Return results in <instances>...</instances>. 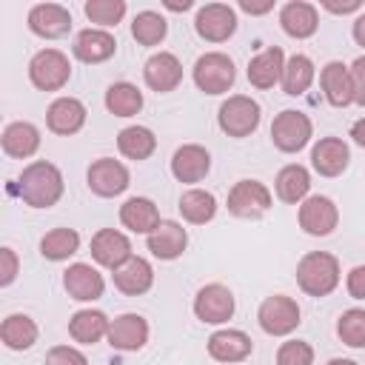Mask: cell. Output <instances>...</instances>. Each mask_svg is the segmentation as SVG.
I'll use <instances>...</instances> for the list:
<instances>
[{
    "label": "cell",
    "mask_w": 365,
    "mask_h": 365,
    "mask_svg": "<svg viewBox=\"0 0 365 365\" xmlns=\"http://www.w3.org/2000/svg\"><path fill=\"white\" fill-rule=\"evenodd\" d=\"M63 191H66L63 171L54 163H48V160L29 163L20 171V177H17V194L31 208H51V205H57Z\"/></svg>",
    "instance_id": "6da1fadb"
},
{
    "label": "cell",
    "mask_w": 365,
    "mask_h": 365,
    "mask_svg": "<svg viewBox=\"0 0 365 365\" xmlns=\"http://www.w3.org/2000/svg\"><path fill=\"white\" fill-rule=\"evenodd\" d=\"M297 285L308 297H328L339 285V259L328 251H308L297 262Z\"/></svg>",
    "instance_id": "7a4b0ae2"
},
{
    "label": "cell",
    "mask_w": 365,
    "mask_h": 365,
    "mask_svg": "<svg viewBox=\"0 0 365 365\" xmlns=\"http://www.w3.org/2000/svg\"><path fill=\"white\" fill-rule=\"evenodd\" d=\"M191 77H194V86L202 94H225L237 80V68H234V60L228 54L205 51V54L197 57Z\"/></svg>",
    "instance_id": "3957f363"
},
{
    "label": "cell",
    "mask_w": 365,
    "mask_h": 365,
    "mask_svg": "<svg viewBox=\"0 0 365 365\" xmlns=\"http://www.w3.org/2000/svg\"><path fill=\"white\" fill-rule=\"evenodd\" d=\"M259 120H262V108L254 97L248 94H231L220 111H217V123L220 128L228 134V137H248L259 128Z\"/></svg>",
    "instance_id": "277c9868"
},
{
    "label": "cell",
    "mask_w": 365,
    "mask_h": 365,
    "mask_svg": "<svg viewBox=\"0 0 365 365\" xmlns=\"http://www.w3.org/2000/svg\"><path fill=\"white\" fill-rule=\"evenodd\" d=\"M71 77V63L60 48H40L29 60V80L40 91H60Z\"/></svg>",
    "instance_id": "5b68a950"
},
{
    "label": "cell",
    "mask_w": 365,
    "mask_h": 365,
    "mask_svg": "<svg viewBox=\"0 0 365 365\" xmlns=\"http://www.w3.org/2000/svg\"><path fill=\"white\" fill-rule=\"evenodd\" d=\"M311 134H314V123L308 114L302 111H294V108H285L274 117L271 123V143L282 151V154H297L302 151L308 143H311Z\"/></svg>",
    "instance_id": "8992f818"
},
{
    "label": "cell",
    "mask_w": 365,
    "mask_h": 365,
    "mask_svg": "<svg viewBox=\"0 0 365 365\" xmlns=\"http://www.w3.org/2000/svg\"><path fill=\"white\" fill-rule=\"evenodd\" d=\"M299 305L297 299L285 297V294H274V297H265L259 311H257V322L265 334L271 336H288L291 331H297V325L302 322L299 319Z\"/></svg>",
    "instance_id": "52a82bcc"
},
{
    "label": "cell",
    "mask_w": 365,
    "mask_h": 365,
    "mask_svg": "<svg viewBox=\"0 0 365 365\" xmlns=\"http://www.w3.org/2000/svg\"><path fill=\"white\" fill-rule=\"evenodd\" d=\"M228 214L240 220H259L271 208V191L259 180H240L228 191Z\"/></svg>",
    "instance_id": "ba28073f"
},
{
    "label": "cell",
    "mask_w": 365,
    "mask_h": 365,
    "mask_svg": "<svg viewBox=\"0 0 365 365\" xmlns=\"http://www.w3.org/2000/svg\"><path fill=\"white\" fill-rule=\"evenodd\" d=\"M234 308H237L234 294L222 282H208L194 297V317L200 322H205V325H222V322H228L234 317Z\"/></svg>",
    "instance_id": "9c48e42d"
},
{
    "label": "cell",
    "mask_w": 365,
    "mask_h": 365,
    "mask_svg": "<svg viewBox=\"0 0 365 365\" xmlns=\"http://www.w3.org/2000/svg\"><path fill=\"white\" fill-rule=\"evenodd\" d=\"M194 29L208 43H225L237 31V11L228 3H205L197 9Z\"/></svg>",
    "instance_id": "30bf717a"
},
{
    "label": "cell",
    "mask_w": 365,
    "mask_h": 365,
    "mask_svg": "<svg viewBox=\"0 0 365 365\" xmlns=\"http://www.w3.org/2000/svg\"><path fill=\"white\" fill-rule=\"evenodd\" d=\"M86 182H88L91 194H97V197H117V194H123V191L128 188L131 174H128V168H125L120 160H114V157H100V160H94V163L88 165Z\"/></svg>",
    "instance_id": "8fae6325"
},
{
    "label": "cell",
    "mask_w": 365,
    "mask_h": 365,
    "mask_svg": "<svg viewBox=\"0 0 365 365\" xmlns=\"http://www.w3.org/2000/svg\"><path fill=\"white\" fill-rule=\"evenodd\" d=\"M339 222V208L331 197L314 194L299 202V228L311 237H328Z\"/></svg>",
    "instance_id": "7c38bea8"
},
{
    "label": "cell",
    "mask_w": 365,
    "mask_h": 365,
    "mask_svg": "<svg viewBox=\"0 0 365 365\" xmlns=\"http://www.w3.org/2000/svg\"><path fill=\"white\" fill-rule=\"evenodd\" d=\"M31 34L43 37V40H57L63 34H68L71 29V11L60 3H37L29 9V17H26Z\"/></svg>",
    "instance_id": "4fadbf2b"
},
{
    "label": "cell",
    "mask_w": 365,
    "mask_h": 365,
    "mask_svg": "<svg viewBox=\"0 0 365 365\" xmlns=\"http://www.w3.org/2000/svg\"><path fill=\"white\" fill-rule=\"evenodd\" d=\"M143 80L151 91L157 94H168L182 83V63L177 60V54L171 51H157L145 60L143 66Z\"/></svg>",
    "instance_id": "5bb4252c"
},
{
    "label": "cell",
    "mask_w": 365,
    "mask_h": 365,
    "mask_svg": "<svg viewBox=\"0 0 365 365\" xmlns=\"http://www.w3.org/2000/svg\"><path fill=\"white\" fill-rule=\"evenodd\" d=\"M91 257H94L97 265L117 271L123 262H128L134 257L131 254V240L117 228H100L91 237Z\"/></svg>",
    "instance_id": "9a60e30c"
},
{
    "label": "cell",
    "mask_w": 365,
    "mask_h": 365,
    "mask_svg": "<svg viewBox=\"0 0 365 365\" xmlns=\"http://www.w3.org/2000/svg\"><path fill=\"white\" fill-rule=\"evenodd\" d=\"M63 288H66L68 297L77 299V302H94V299L103 297L106 279H103V274H100L94 265H88V262H74V265H68V268L63 271Z\"/></svg>",
    "instance_id": "2e32d148"
},
{
    "label": "cell",
    "mask_w": 365,
    "mask_h": 365,
    "mask_svg": "<svg viewBox=\"0 0 365 365\" xmlns=\"http://www.w3.org/2000/svg\"><path fill=\"white\" fill-rule=\"evenodd\" d=\"M351 163V148L342 137H322L311 148V165L319 177H339Z\"/></svg>",
    "instance_id": "e0dca14e"
},
{
    "label": "cell",
    "mask_w": 365,
    "mask_h": 365,
    "mask_svg": "<svg viewBox=\"0 0 365 365\" xmlns=\"http://www.w3.org/2000/svg\"><path fill=\"white\" fill-rule=\"evenodd\" d=\"M106 339L117 351H140L148 342V322L140 314H120L111 319Z\"/></svg>",
    "instance_id": "ac0fdd59"
},
{
    "label": "cell",
    "mask_w": 365,
    "mask_h": 365,
    "mask_svg": "<svg viewBox=\"0 0 365 365\" xmlns=\"http://www.w3.org/2000/svg\"><path fill=\"white\" fill-rule=\"evenodd\" d=\"M254 351V342L245 331H237V328H222V331H214L208 336V356L217 359V362H242L248 359Z\"/></svg>",
    "instance_id": "d6986e66"
},
{
    "label": "cell",
    "mask_w": 365,
    "mask_h": 365,
    "mask_svg": "<svg viewBox=\"0 0 365 365\" xmlns=\"http://www.w3.org/2000/svg\"><path fill=\"white\" fill-rule=\"evenodd\" d=\"M319 86H322L325 100L334 108H345L354 103V80H351V68L345 63H339V60L325 63L319 71Z\"/></svg>",
    "instance_id": "ffe728a7"
},
{
    "label": "cell",
    "mask_w": 365,
    "mask_h": 365,
    "mask_svg": "<svg viewBox=\"0 0 365 365\" xmlns=\"http://www.w3.org/2000/svg\"><path fill=\"white\" fill-rule=\"evenodd\" d=\"M86 114L88 111L77 97H57L46 111V125L60 137H71L86 125Z\"/></svg>",
    "instance_id": "44dd1931"
},
{
    "label": "cell",
    "mask_w": 365,
    "mask_h": 365,
    "mask_svg": "<svg viewBox=\"0 0 365 365\" xmlns=\"http://www.w3.org/2000/svg\"><path fill=\"white\" fill-rule=\"evenodd\" d=\"M208 171H211V154H208L205 145L185 143L171 157V174L180 182H200Z\"/></svg>",
    "instance_id": "7402d4cb"
},
{
    "label": "cell",
    "mask_w": 365,
    "mask_h": 365,
    "mask_svg": "<svg viewBox=\"0 0 365 365\" xmlns=\"http://www.w3.org/2000/svg\"><path fill=\"white\" fill-rule=\"evenodd\" d=\"M279 26L288 37L294 40H308L311 34H317L319 29V14H317V6L314 3H305V0H291L279 9Z\"/></svg>",
    "instance_id": "603a6c76"
},
{
    "label": "cell",
    "mask_w": 365,
    "mask_h": 365,
    "mask_svg": "<svg viewBox=\"0 0 365 365\" xmlns=\"http://www.w3.org/2000/svg\"><path fill=\"white\" fill-rule=\"evenodd\" d=\"M71 51H74V57H77L80 63L94 66V63H106L108 57H114L117 40H114V34L106 31V29H83V31L74 37Z\"/></svg>",
    "instance_id": "cb8c5ba5"
},
{
    "label": "cell",
    "mask_w": 365,
    "mask_h": 365,
    "mask_svg": "<svg viewBox=\"0 0 365 365\" xmlns=\"http://www.w3.org/2000/svg\"><path fill=\"white\" fill-rule=\"evenodd\" d=\"M145 245L157 259H177V257H182V251L188 245V231L174 220H163L145 237Z\"/></svg>",
    "instance_id": "d4e9b609"
},
{
    "label": "cell",
    "mask_w": 365,
    "mask_h": 365,
    "mask_svg": "<svg viewBox=\"0 0 365 365\" xmlns=\"http://www.w3.org/2000/svg\"><path fill=\"white\" fill-rule=\"evenodd\" d=\"M282 68H285V54L279 46H268L262 48L257 57H251L248 63V83L254 88H274L282 80Z\"/></svg>",
    "instance_id": "484cf974"
},
{
    "label": "cell",
    "mask_w": 365,
    "mask_h": 365,
    "mask_svg": "<svg viewBox=\"0 0 365 365\" xmlns=\"http://www.w3.org/2000/svg\"><path fill=\"white\" fill-rule=\"evenodd\" d=\"M111 277H114V288L125 297H140L154 285V268L145 257H131Z\"/></svg>",
    "instance_id": "4316f807"
},
{
    "label": "cell",
    "mask_w": 365,
    "mask_h": 365,
    "mask_svg": "<svg viewBox=\"0 0 365 365\" xmlns=\"http://www.w3.org/2000/svg\"><path fill=\"white\" fill-rule=\"evenodd\" d=\"M0 143H3V151H6L9 157L26 160V157H31V154L40 148V128H37L34 123H29V120L9 123V125L3 128Z\"/></svg>",
    "instance_id": "83f0119b"
},
{
    "label": "cell",
    "mask_w": 365,
    "mask_h": 365,
    "mask_svg": "<svg viewBox=\"0 0 365 365\" xmlns=\"http://www.w3.org/2000/svg\"><path fill=\"white\" fill-rule=\"evenodd\" d=\"M120 222L128 231L148 237L163 220H160V211H157L154 200H148V197H131V200H125L120 205Z\"/></svg>",
    "instance_id": "f1b7e54d"
},
{
    "label": "cell",
    "mask_w": 365,
    "mask_h": 365,
    "mask_svg": "<svg viewBox=\"0 0 365 365\" xmlns=\"http://www.w3.org/2000/svg\"><path fill=\"white\" fill-rule=\"evenodd\" d=\"M274 191H277V197H279L282 202H288V205L302 202V200L308 197V191H311V174H308V168L299 165V163L282 165L279 174H277V180H274Z\"/></svg>",
    "instance_id": "f546056e"
},
{
    "label": "cell",
    "mask_w": 365,
    "mask_h": 365,
    "mask_svg": "<svg viewBox=\"0 0 365 365\" xmlns=\"http://www.w3.org/2000/svg\"><path fill=\"white\" fill-rule=\"evenodd\" d=\"M108 325H111V319H108L103 311H97V308H83V311L71 314V319H68V334H71L74 342L94 345V342H100L103 336H108Z\"/></svg>",
    "instance_id": "4dcf8cb0"
},
{
    "label": "cell",
    "mask_w": 365,
    "mask_h": 365,
    "mask_svg": "<svg viewBox=\"0 0 365 365\" xmlns=\"http://www.w3.org/2000/svg\"><path fill=\"white\" fill-rule=\"evenodd\" d=\"M37 322L29 314H9L0 325V339L11 351H29L37 342Z\"/></svg>",
    "instance_id": "1f68e13d"
},
{
    "label": "cell",
    "mask_w": 365,
    "mask_h": 365,
    "mask_svg": "<svg viewBox=\"0 0 365 365\" xmlns=\"http://www.w3.org/2000/svg\"><path fill=\"white\" fill-rule=\"evenodd\" d=\"M177 208H180V214H182L185 222H191V225H205V222H211L214 214H217V197H214L211 191H205V188H188V191L180 197Z\"/></svg>",
    "instance_id": "d6a6232c"
},
{
    "label": "cell",
    "mask_w": 365,
    "mask_h": 365,
    "mask_svg": "<svg viewBox=\"0 0 365 365\" xmlns=\"http://www.w3.org/2000/svg\"><path fill=\"white\" fill-rule=\"evenodd\" d=\"M117 148H120V154L125 157V160H148L151 154H154V148H157V137H154V131L151 128H145V125H128V128H123L120 134H117Z\"/></svg>",
    "instance_id": "836d02e7"
},
{
    "label": "cell",
    "mask_w": 365,
    "mask_h": 365,
    "mask_svg": "<svg viewBox=\"0 0 365 365\" xmlns=\"http://www.w3.org/2000/svg\"><path fill=\"white\" fill-rule=\"evenodd\" d=\"M314 77H317V68H314L311 57L294 54V57L285 60V68H282V80H279V83H282V91H285V94L299 97V94H305V91L311 88Z\"/></svg>",
    "instance_id": "e575fe53"
},
{
    "label": "cell",
    "mask_w": 365,
    "mask_h": 365,
    "mask_svg": "<svg viewBox=\"0 0 365 365\" xmlns=\"http://www.w3.org/2000/svg\"><path fill=\"white\" fill-rule=\"evenodd\" d=\"M106 108L114 117H134L143 108V91L134 83L120 80V83L108 86V91H106Z\"/></svg>",
    "instance_id": "d590c367"
},
{
    "label": "cell",
    "mask_w": 365,
    "mask_h": 365,
    "mask_svg": "<svg viewBox=\"0 0 365 365\" xmlns=\"http://www.w3.org/2000/svg\"><path fill=\"white\" fill-rule=\"evenodd\" d=\"M80 248V234L74 228H51L43 240H40V254L51 262H63L71 254H77Z\"/></svg>",
    "instance_id": "8d00e7d4"
},
{
    "label": "cell",
    "mask_w": 365,
    "mask_h": 365,
    "mask_svg": "<svg viewBox=\"0 0 365 365\" xmlns=\"http://www.w3.org/2000/svg\"><path fill=\"white\" fill-rule=\"evenodd\" d=\"M165 34H168V23H165V17L160 11L145 9L131 20V37L140 46H157V43L165 40Z\"/></svg>",
    "instance_id": "74e56055"
},
{
    "label": "cell",
    "mask_w": 365,
    "mask_h": 365,
    "mask_svg": "<svg viewBox=\"0 0 365 365\" xmlns=\"http://www.w3.org/2000/svg\"><path fill=\"white\" fill-rule=\"evenodd\" d=\"M336 336L348 348H365V308H348L336 319Z\"/></svg>",
    "instance_id": "f35d334b"
},
{
    "label": "cell",
    "mask_w": 365,
    "mask_h": 365,
    "mask_svg": "<svg viewBox=\"0 0 365 365\" xmlns=\"http://www.w3.org/2000/svg\"><path fill=\"white\" fill-rule=\"evenodd\" d=\"M83 11L91 23H97L103 29H111L125 17V3L123 0H88L83 6Z\"/></svg>",
    "instance_id": "ab89813d"
},
{
    "label": "cell",
    "mask_w": 365,
    "mask_h": 365,
    "mask_svg": "<svg viewBox=\"0 0 365 365\" xmlns=\"http://www.w3.org/2000/svg\"><path fill=\"white\" fill-rule=\"evenodd\" d=\"M277 365H314V348L305 339H288L277 351Z\"/></svg>",
    "instance_id": "60d3db41"
},
{
    "label": "cell",
    "mask_w": 365,
    "mask_h": 365,
    "mask_svg": "<svg viewBox=\"0 0 365 365\" xmlns=\"http://www.w3.org/2000/svg\"><path fill=\"white\" fill-rule=\"evenodd\" d=\"M46 365H88V359L74 345H54L46 354Z\"/></svg>",
    "instance_id": "b9f144b4"
},
{
    "label": "cell",
    "mask_w": 365,
    "mask_h": 365,
    "mask_svg": "<svg viewBox=\"0 0 365 365\" xmlns=\"http://www.w3.org/2000/svg\"><path fill=\"white\" fill-rule=\"evenodd\" d=\"M0 262H3V268H0V285L6 288V285H11L14 282V277H17V271H20V259H17V254H14V248H0Z\"/></svg>",
    "instance_id": "7bdbcfd3"
},
{
    "label": "cell",
    "mask_w": 365,
    "mask_h": 365,
    "mask_svg": "<svg viewBox=\"0 0 365 365\" xmlns=\"http://www.w3.org/2000/svg\"><path fill=\"white\" fill-rule=\"evenodd\" d=\"M348 68H351V80H354V103L365 108V54L356 57Z\"/></svg>",
    "instance_id": "ee69618b"
},
{
    "label": "cell",
    "mask_w": 365,
    "mask_h": 365,
    "mask_svg": "<svg viewBox=\"0 0 365 365\" xmlns=\"http://www.w3.org/2000/svg\"><path fill=\"white\" fill-rule=\"evenodd\" d=\"M345 288L354 299H365V265H354L348 271V279H345Z\"/></svg>",
    "instance_id": "f6af8a7d"
},
{
    "label": "cell",
    "mask_w": 365,
    "mask_h": 365,
    "mask_svg": "<svg viewBox=\"0 0 365 365\" xmlns=\"http://www.w3.org/2000/svg\"><path fill=\"white\" fill-rule=\"evenodd\" d=\"M362 3L359 0H345V3H334V0H322V9H328V11H334V14H351V11H356Z\"/></svg>",
    "instance_id": "bcb514c9"
},
{
    "label": "cell",
    "mask_w": 365,
    "mask_h": 365,
    "mask_svg": "<svg viewBox=\"0 0 365 365\" xmlns=\"http://www.w3.org/2000/svg\"><path fill=\"white\" fill-rule=\"evenodd\" d=\"M240 9L245 14H268L274 9V0H262V3H254V0H240Z\"/></svg>",
    "instance_id": "7dc6e473"
},
{
    "label": "cell",
    "mask_w": 365,
    "mask_h": 365,
    "mask_svg": "<svg viewBox=\"0 0 365 365\" xmlns=\"http://www.w3.org/2000/svg\"><path fill=\"white\" fill-rule=\"evenodd\" d=\"M351 34H354V40H356V46H362L365 48V11L354 20V29H351Z\"/></svg>",
    "instance_id": "c3c4849f"
},
{
    "label": "cell",
    "mask_w": 365,
    "mask_h": 365,
    "mask_svg": "<svg viewBox=\"0 0 365 365\" xmlns=\"http://www.w3.org/2000/svg\"><path fill=\"white\" fill-rule=\"evenodd\" d=\"M351 140L365 148V117H359V120L351 125Z\"/></svg>",
    "instance_id": "681fc988"
},
{
    "label": "cell",
    "mask_w": 365,
    "mask_h": 365,
    "mask_svg": "<svg viewBox=\"0 0 365 365\" xmlns=\"http://www.w3.org/2000/svg\"><path fill=\"white\" fill-rule=\"evenodd\" d=\"M165 9H171V11H185V9H191V0H182V3H174V0H165Z\"/></svg>",
    "instance_id": "f907efd6"
},
{
    "label": "cell",
    "mask_w": 365,
    "mask_h": 365,
    "mask_svg": "<svg viewBox=\"0 0 365 365\" xmlns=\"http://www.w3.org/2000/svg\"><path fill=\"white\" fill-rule=\"evenodd\" d=\"M328 365H359V362H354V359H339V356H336V359H331Z\"/></svg>",
    "instance_id": "816d5d0a"
}]
</instances>
